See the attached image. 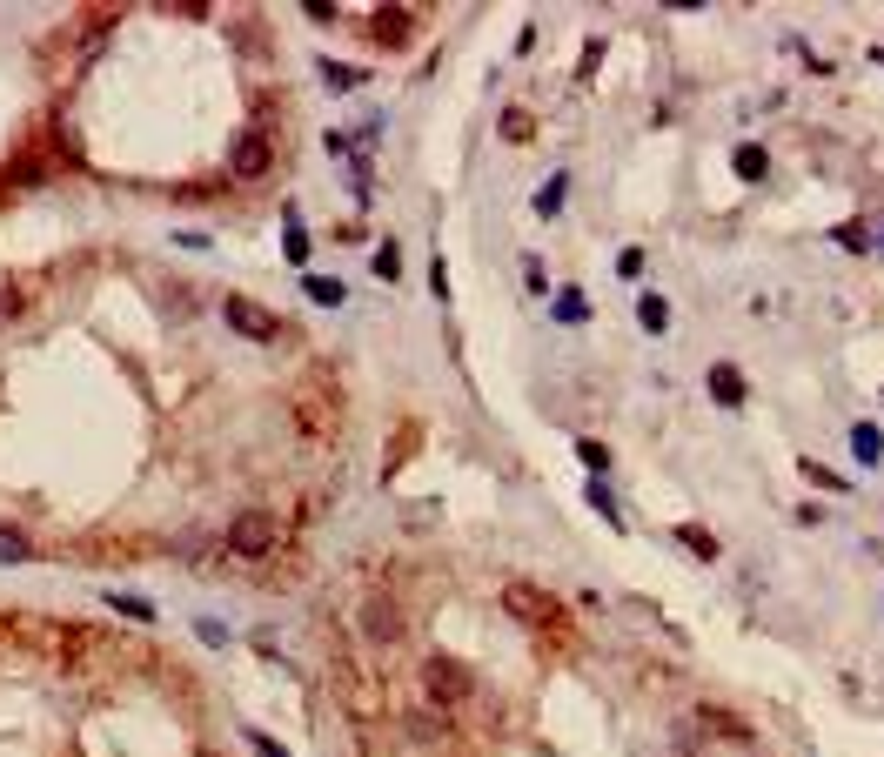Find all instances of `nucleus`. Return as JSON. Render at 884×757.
I'll list each match as a JSON object with an SVG mask.
<instances>
[{
    "label": "nucleus",
    "mask_w": 884,
    "mask_h": 757,
    "mask_svg": "<svg viewBox=\"0 0 884 757\" xmlns=\"http://www.w3.org/2000/svg\"><path fill=\"white\" fill-rule=\"evenodd\" d=\"M228 550H235V557H268V550H282V516L242 510L235 523H228Z\"/></svg>",
    "instance_id": "1"
},
{
    "label": "nucleus",
    "mask_w": 884,
    "mask_h": 757,
    "mask_svg": "<svg viewBox=\"0 0 884 757\" xmlns=\"http://www.w3.org/2000/svg\"><path fill=\"white\" fill-rule=\"evenodd\" d=\"M422 691L449 711V704H469V697H476V677H469V664H456V657H429V664H422Z\"/></svg>",
    "instance_id": "2"
},
{
    "label": "nucleus",
    "mask_w": 884,
    "mask_h": 757,
    "mask_svg": "<svg viewBox=\"0 0 884 757\" xmlns=\"http://www.w3.org/2000/svg\"><path fill=\"white\" fill-rule=\"evenodd\" d=\"M221 315H228V329L248 335V342H282V335H288V322H282V315H268L255 295H228Z\"/></svg>",
    "instance_id": "3"
},
{
    "label": "nucleus",
    "mask_w": 884,
    "mask_h": 757,
    "mask_svg": "<svg viewBox=\"0 0 884 757\" xmlns=\"http://www.w3.org/2000/svg\"><path fill=\"white\" fill-rule=\"evenodd\" d=\"M275 168V148H268V134H242L235 148H228V175L235 181H262Z\"/></svg>",
    "instance_id": "4"
},
{
    "label": "nucleus",
    "mask_w": 884,
    "mask_h": 757,
    "mask_svg": "<svg viewBox=\"0 0 884 757\" xmlns=\"http://www.w3.org/2000/svg\"><path fill=\"white\" fill-rule=\"evenodd\" d=\"M362 630H369V644H402V610L389 597H369L362 603Z\"/></svg>",
    "instance_id": "5"
},
{
    "label": "nucleus",
    "mask_w": 884,
    "mask_h": 757,
    "mask_svg": "<svg viewBox=\"0 0 884 757\" xmlns=\"http://www.w3.org/2000/svg\"><path fill=\"white\" fill-rule=\"evenodd\" d=\"M704 389H710V402H717V409H737V402L751 396V389H744V369H737V362H710Z\"/></svg>",
    "instance_id": "6"
},
{
    "label": "nucleus",
    "mask_w": 884,
    "mask_h": 757,
    "mask_svg": "<svg viewBox=\"0 0 884 757\" xmlns=\"http://www.w3.org/2000/svg\"><path fill=\"white\" fill-rule=\"evenodd\" d=\"M369 34H376L382 47H409V34H416V7H376Z\"/></svg>",
    "instance_id": "7"
},
{
    "label": "nucleus",
    "mask_w": 884,
    "mask_h": 757,
    "mask_svg": "<svg viewBox=\"0 0 884 757\" xmlns=\"http://www.w3.org/2000/svg\"><path fill=\"white\" fill-rule=\"evenodd\" d=\"M503 603L516 610V617H523V624H550V617H556V603L543 597L536 583H509V590H503Z\"/></svg>",
    "instance_id": "8"
},
{
    "label": "nucleus",
    "mask_w": 884,
    "mask_h": 757,
    "mask_svg": "<svg viewBox=\"0 0 884 757\" xmlns=\"http://www.w3.org/2000/svg\"><path fill=\"white\" fill-rule=\"evenodd\" d=\"M851 456H858V463H884V429L878 423H851Z\"/></svg>",
    "instance_id": "9"
},
{
    "label": "nucleus",
    "mask_w": 884,
    "mask_h": 757,
    "mask_svg": "<svg viewBox=\"0 0 884 757\" xmlns=\"http://www.w3.org/2000/svg\"><path fill=\"white\" fill-rule=\"evenodd\" d=\"M730 168H737V175H744V181H764V175H771V155H764L757 141H744V148L730 155Z\"/></svg>",
    "instance_id": "10"
},
{
    "label": "nucleus",
    "mask_w": 884,
    "mask_h": 757,
    "mask_svg": "<svg viewBox=\"0 0 884 757\" xmlns=\"http://www.w3.org/2000/svg\"><path fill=\"white\" fill-rule=\"evenodd\" d=\"M302 282H309V302H322V309H342V302H349V289H342L335 275H302Z\"/></svg>",
    "instance_id": "11"
},
{
    "label": "nucleus",
    "mask_w": 884,
    "mask_h": 757,
    "mask_svg": "<svg viewBox=\"0 0 884 757\" xmlns=\"http://www.w3.org/2000/svg\"><path fill=\"white\" fill-rule=\"evenodd\" d=\"M637 322L650 335H663V329H670V302H663V295H637Z\"/></svg>",
    "instance_id": "12"
},
{
    "label": "nucleus",
    "mask_w": 884,
    "mask_h": 757,
    "mask_svg": "<svg viewBox=\"0 0 884 757\" xmlns=\"http://www.w3.org/2000/svg\"><path fill=\"white\" fill-rule=\"evenodd\" d=\"M583 496H590V510H597L610 530H623V510H617V496H610V483H603V476H597V483H590Z\"/></svg>",
    "instance_id": "13"
},
{
    "label": "nucleus",
    "mask_w": 884,
    "mask_h": 757,
    "mask_svg": "<svg viewBox=\"0 0 884 757\" xmlns=\"http://www.w3.org/2000/svg\"><path fill=\"white\" fill-rule=\"evenodd\" d=\"M322 88H335V94L362 88V67H349V61H322Z\"/></svg>",
    "instance_id": "14"
},
{
    "label": "nucleus",
    "mask_w": 884,
    "mask_h": 757,
    "mask_svg": "<svg viewBox=\"0 0 884 757\" xmlns=\"http://www.w3.org/2000/svg\"><path fill=\"white\" fill-rule=\"evenodd\" d=\"M677 543H690V557H717V536L704 523H677Z\"/></svg>",
    "instance_id": "15"
},
{
    "label": "nucleus",
    "mask_w": 884,
    "mask_h": 757,
    "mask_svg": "<svg viewBox=\"0 0 884 757\" xmlns=\"http://www.w3.org/2000/svg\"><path fill=\"white\" fill-rule=\"evenodd\" d=\"M563 195H570V181H563V175H550L543 188H536V215H556V208H563Z\"/></svg>",
    "instance_id": "16"
},
{
    "label": "nucleus",
    "mask_w": 884,
    "mask_h": 757,
    "mask_svg": "<svg viewBox=\"0 0 884 757\" xmlns=\"http://www.w3.org/2000/svg\"><path fill=\"white\" fill-rule=\"evenodd\" d=\"M797 469H804V476H811V483H818V490H831V496L844 490V476H838V469H824L818 456H804V463H797Z\"/></svg>",
    "instance_id": "17"
},
{
    "label": "nucleus",
    "mask_w": 884,
    "mask_h": 757,
    "mask_svg": "<svg viewBox=\"0 0 884 757\" xmlns=\"http://www.w3.org/2000/svg\"><path fill=\"white\" fill-rule=\"evenodd\" d=\"M27 557H34V550H27V536L0 523V563H27Z\"/></svg>",
    "instance_id": "18"
},
{
    "label": "nucleus",
    "mask_w": 884,
    "mask_h": 757,
    "mask_svg": "<svg viewBox=\"0 0 884 757\" xmlns=\"http://www.w3.org/2000/svg\"><path fill=\"white\" fill-rule=\"evenodd\" d=\"M503 134H509V141H530V134H536L530 108H509V114H503Z\"/></svg>",
    "instance_id": "19"
},
{
    "label": "nucleus",
    "mask_w": 884,
    "mask_h": 757,
    "mask_svg": "<svg viewBox=\"0 0 884 757\" xmlns=\"http://www.w3.org/2000/svg\"><path fill=\"white\" fill-rule=\"evenodd\" d=\"M376 275H382V282H396V275H402V248H396V242L376 248Z\"/></svg>",
    "instance_id": "20"
},
{
    "label": "nucleus",
    "mask_w": 884,
    "mask_h": 757,
    "mask_svg": "<svg viewBox=\"0 0 884 757\" xmlns=\"http://www.w3.org/2000/svg\"><path fill=\"white\" fill-rule=\"evenodd\" d=\"M583 315H590V309H583V295H576V289L556 295V322H583Z\"/></svg>",
    "instance_id": "21"
},
{
    "label": "nucleus",
    "mask_w": 884,
    "mask_h": 757,
    "mask_svg": "<svg viewBox=\"0 0 884 757\" xmlns=\"http://www.w3.org/2000/svg\"><path fill=\"white\" fill-rule=\"evenodd\" d=\"M576 456H583V469H597V476H603V469H610V449H603V443H590V436L576 443Z\"/></svg>",
    "instance_id": "22"
},
{
    "label": "nucleus",
    "mask_w": 884,
    "mask_h": 757,
    "mask_svg": "<svg viewBox=\"0 0 884 757\" xmlns=\"http://www.w3.org/2000/svg\"><path fill=\"white\" fill-rule=\"evenodd\" d=\"M108 603H121L134 624H155V603H148V597H108Z\"/></svg>",
    "instance_id": "23"
},
{
    "label": "nucleus",
    "mask_w": 884,
    "mask_h": 757,
    "mask_svg": "<svg viewBox=\"0 0 884 757\" xmlns=\"http://www.w3.org/2000/svg\"><path fill=\"white\" fill-rule=\"evenodd\" d=\"M21 309H27L21 289H0V322H21Z\"/></svg>",
    "instance_id": "24"
},
{
    "label": "nucleus",
    "mask_w": 884,
    "mask_h": 757,
    "mask_svg": "<svg viewBox=\"0 0 884 757\" xmlns=\"http://www.w3.org/2000/svg\"><path fill=\"white\" fill-rule=\"evenodd\" d=\"M282 248H288V262H309V235H302V228H288Z\"/></svg>",
    "instance_id": "25"
},
{
    "label": "nucleus",
    "mask_w": 884,
    "mask_h": 757,
    "mask_svg": "<svg viewBox=\"0 0 884 757\" xmlns=\"http://www.w3.org/2000/svg\"><path fill=\"white\" fill-rule=\"evenodd\" d=\"M248 744H255V757H288L282 744H275V737H262V731H248Z\"/></svg>",
    "instance_id": "26"
}]
</instances>
